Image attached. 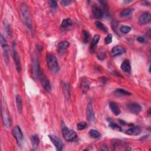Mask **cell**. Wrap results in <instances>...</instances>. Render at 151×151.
Here are the masks:
<instances>
[{
    "mask_svg": "<svg viewBox=\"0 0 151 151\" xmlns=\"http://www.w3.org/2000/svg\"><path fill=\"white\" fill-rule=\"evenodd\" d=\"M34 62L33 64V68L36 76L37 78L43 87L46 89L47 91L50 92L51 90V84L49 80L41 71L38 65V63L37 62V60H34Z\"/></svg>",
    "mask_w": 151,
    "mask_h": 151,
    "instance_id": "cell-1",
    "label": "cell"
},
{
    "mask_svg": "<svg viewBox=\"0 0 151 151\" xmlns=\"http://www.w3.org/2000/svg\"><path fill=\"white\" fill-rule=\"evenodd\" d=\"M20 14L21 19L24 23V24L30 30L32 29V18L31 14L28 7L25 3H22L20 7Z\"/></svg>",
    "mask_w": 151,
    "mask_h": 151,
    "instance_id": "cell-2",
    "label": "cell"
},
{
    "mask_svg": "<svg viewBox=\"0 0 151 151\" xmlns=\"http://www.w3.org/2000/svg\"><path fill=\"white\" fill-rule=\"evenodd\" d=\"M46 61L47 66L51 72L53 73H56L58 71L60 67L58 63V61L57 58L50 54L47 55L46 57Z\"/></svg>",
    "mask_w": 151,
    "mask_h": 151,
    "instance_id": "cell-3",
    "label": "cell"
},
{
    "mask_svg": "<svg viewBox=\"0 0 151 151\" xmlns=\"http://www.w3.org/2000/svg\"><path fill=\"white\" fill-rule=\"evenodd\" d=\"M62 133L65 139L67 142H71L77 138V134L74 130H70L63 122L62 125Z\"/></svg>",
    "mask_w": 151,
    "mask_h": 151,
    "instance_id": "cell-4",
    "label": "cell"
},
{
    "mask_svg": "<svg viewBox=\"0 0 151 151\" xmlns=\"http://www.w3.org/2000/svg\"><path fill=\"white\" fill-rule=\"evenodd\" d=\"M2 119L4 125L7 129L10 128L11 126V121L9 112L5 108H4L3 107H2Z\"/></svg>",
    "mask_w": 151,
    "mask_h": 151,
    "instance_id": "cell-5",
    "label": "cell"
},
{
    "mask_svg": "<svg viewBox=\"0 0 151 151\" xmlns=\"http://www.w3.org/2000/svg\"><path fill=\"white\" fill-rule=\"evenodd\" d=\"M127 107L130 113L135 115H138L142 111V107L138 103H135V102L129 103H128Z\"/></svg>",
    "mask_w": 151,
    "mask_h": 151,
    "instance_id": "cell-6",
    "label": "cell"
},
{
    "mask_svg": "<svg viewBox=\"0 0 151 151\" xmlns=\"http://www.w3.org/2000/svg\"><path fill=\"white\" fill-rule=\"evenodd\" d=\"M49 139H50L51 142L53 143V145L56 148L57 150L60 151L63 149L64 143L58 137H56V136H54V135H49Z\"/></svg>",
    "mask_w": 151,
    "mask_h": 151,
    "instance_id": "cell-7",
    "label": "cell"
},
{
    "mask_svg": "<svg viewBox=\"0 0 151 151\" xmlns=\"http://www.w3.org/2000/svg\"><path fill=\"white\" fill-rule=\"evenodd\" d=\"M12 58L14 59V61L16 64V66L17 68V70L18 71H20L21 70V62H20V59L19 55L16 49V47L14 46H12Z\"/></svg>",
    "mask_w": 151,
    "mask_h": 151,
    "instance_id": "cell-8",
    "label": "cell"
},
{
    "mask_svg": "<svg viewBox=\"0 0 151 151\" xmlns=\"http://www.w3.org/2000/svg\"><path fill=\"white\" fill-rule=\"evenodd\" d=\"M0 41H1V46L4 51V57L6 62L8 61V46L7 42L6 39L4 37L3 34H1V37H0Z\"/></svg>",
    "mask_w": 151,
    "mask_h": 151,
    "instance_id": "cell-9",
    "label": "cell"
},
{
    "mask_svg": "<svg viewBox=\"0 0 151 151\" xmlns=\"http://www.w3.org/2000/svg\"><path fill=\"white\" fill-rule=\"evenodd\" d=\"M86 115L88 121L90 122H93L95 119V114L93 111V106L91 103H89L87 105L86 109Z\"/></svg>",
    "mask_w": 151,
    "mask_h": 151,
    "instance_id": "cell-10",
    "label": "cell"
},
{
    "mask_svg": "<svg viewBox=\"0 0 151 151\" xmlns=\"http://www.w3.org/2000/svg\"><path fill=\"white\" fill-rule=\"evenodd\" d=\"M13 135H14V138H16V139L17 140L18 143L22 141V139L23 138V135L22 130L20 126H15V128H14V130H13Z\"/></svg>",
    "mask_w": 151,
    "mask_h": 151,
    "instance_id": "cell-11",
    "label": "cell"
},
{
    "mask_svg": "<svg viewBox=\"0 0 151 151\" xmlns=\"http://www.w3.org/2000/svg\"><path fill=\"white\" fill-rule=\"evenodd\" d=\"M151 19L150 14L149 12H143L139 17V22L141 24L144 25L150 22Z\"/></svg>",
    "mask_w": 151,
    "mask_h": 151,
    "instance_id": "cell-12",
    "label": "cell"
},
{
    "mask_svg": "<svg viewBox=\"0 0 151 151\" xmlns=\"http://www.w3.org/2000/svg\"><path fill=\"white\" fill-rule=\"evenodd\" d=\"M126 51L125 49L121 46H119V45H117V46H115L111 50V54L113 56H120L124 53H125Z\"/></svg>",
    "mask_w": 151,
    "mask_h": 151,
    "instance_id": "cell-13",
    "label": "cell"
},
{
    "mask_svg": "<svg viewBox=\"0 0 151 151\" xmlns=\"http://www.w3.org/2000/svg\"><path fill=\"white\" fill-rule=\"evenodd\" d=\"M92 12H93L94 17L97 20L101 19L103 16V11L96 4H95L93 5Z\"/></svg>",
    "mask_w": 151,
    "mask_h": 151,
    "instance_id": "cell-14",
    "label": "cell"
},
{
    "mask_svg": "<svg viewBox=\"0 0 151 151\" xmlns=\"http://www.w3.org/2000/svg\"><path fill=\"white\" fill-rule=\"evenodd\" d=\"M70 46V43L68 41H63L60 43L57 46V51L60 54L64 53Z\"/></svg>",
    "mask_w": 151,
    "mask_h": 151,
    "instance_id": "cell-15",
    "label": "cell"
},
{
    "mask_svg": "<svg viewBox=\"0 0 151 151\" xmlns=\"http://www.w3.org/2000/svg\"><path fill=\"white\" fill-rule=\"evenodd\" d=\"M142 131V129L140 126H133L129 129H128V130H126L125 131L126 134L129 135H133V136H135V135H138L139 134L141 133Z\"/></svg>",
    "mask_w": 151,
    "mask_h": 151,
    "instance_id": "cell-16",
    "label": "cell"
},
{
    "mask_svg": "<svg viewBox=\"0 0 151 151\" xmlns=\"http://www.w3.org/2000/svg\"><path fill=\"white\" fill-rule=\"evenodd\" d=\"M73 23L70 19H66L63 20L61 26H60V29L62 31L65 32L71 26H72Z\"/></svg>",
    "mask_w": 151,
    "mask_h": 151,
    "instance_id": "cell-17",
    "label": "cell"
},
{
    "mask_svg": "<svg viewBox=\"0 0 151 151\" xmlns=\"http://www.w3.org/2000/svg\"><path fill=\"white\" fill-rule=\"evenodd\" d=\"M121 69L126 73L130 74L131 72V66L129 60H125L121 65Z\"/></svg>",
    "mask_w": 151,
    "mask_h": 151,
    "instance_id": "cell-18",
    "label": "cell"
},
{
    "mask_svg": "<svg viewBox=\"0 0 151 151\" xmlns=\"http://www.w3.org/2000/svg\"><path fill=\"white\" fill-rule=\"evenodd\" d=\"M109 107L111 111L115 116H119L120 113V110L118 106L113 102H111L109 103Z\"/></svg>",
    "mask_w": 151,
    "mask_h": 151,
    "instance_id": "cell-19",
    "label": "cell"
},
{
    "mask_svg": "<svg viewBox=\"0 0 151 151\" xmlns=\"http://www.w3.org/2000/svg\"><path fill=\"white\" fill-rule=\"evenodd\" d=\"M99 40H100V36L99 35H95L92 40L91 46H90V50L92 53L95 52V51L96 50L97 45Z\"/></svg>",
    "mask_w": 151,
    "mask_h": 151,
    "instance_id": "cell-20",
    "label": "cell"
},
{
    "mask_svg": "<svg viewBox=\"0 0 151 151\" xmlns=\"http://www.w3.org/2000/svg\"><path fill=\"white\" fill-rule=\"evenodd\" d=\"M90 87V83L86 79H83L81 81L80 87L83 93H86Z\"/></svg>",
    "mask_w": 151,
    "mask_h": 151,
    "instance_id": "cell-21",
    "label": "cell"
},
{
    "mask_svg": "<svg viewBox=\"0 0 151 151\" xmlns=\"http://www.w3.org/2000/svg\"><path fill=\"white\" fill-rule=\"evenodd\" d=\"M32 142L33 145V148L34 150H37L38 148L40 139L38 138V136L37 135H34L32 137Z\"/></svg>",
    "mask_w": 151,
    "mask_h": 151,
    "instance_id": "cell-22",
    "label": "cell"
},
{
    "mask_svg": "<svg viewBox=\"0 0 151 151\" xmlns=\"http://www.w3.org/2000/svg\"><path fill=\"white\" fill-rule=\"evenodd\" d=\"M134 8H128L124 10L121 12L120 13V16L121 17H128L133 14L134 11Z\"/></svg>",
    "mask_w": 151,
    "mask_h": 151,
    "instance_id": "cell-23",
    "label": "cell"
},
{
    "mask_svg": "<svg viewBox=\"0 0 151 151\" xmlns=\"http://www.w3.org/2000/svg\"><path fill=\"white\" fill-rule=\"evenodd\" d=\"M63 92H64L65 98L67 100H69L70 97V86L69 84L66 83H63Z\"/></svg>",
    "mask_w": 151,
    "mask_h": 151,
    "instance_id": "cell-24",
    "label": "cell"
},
{
    "mask_svg": "<svg viewBox=\"0 0 151 151\" xmlns=\"http://www.w3.org/2000/svg\"><path fill=\"white\" fill-rule=\"evenodd\" d=\"M115 94L116 96H130L132 95L131 93L126 91V90L123 89H117L115 92Z\"/></svg>",
    "mask_w": 151,
    "mask_h": 151,
    "instance_id": "cell-25",
    "label": "cell"
},
{
    "mask_svg": "<svg viewBox=\"0 0 151 151\" xmlns=\"http://www.w3.org/2000/svg\"><path fill=\"white\" fill-rule=\"evenodd\" d=\"M16 104H17V108L18 112L19 113H21L23 111V102L21 96L19 95H17L16 96Z\"/></svg>",
    "mask_w": 151,
    "mask_h": 151,
    "instance_id": "cell-26",
    "label": "cell"
},
{
    "mask_svg": "<svg viewBox=\"0 0 151 151\" xmlns=\"http://www.w3.org/2000/svg\"><path fill=\"white\" fill-rule=\"evenodd\" d=\"M89 135L92 138H95V139L100 138L101 137V136H102L101 133L99 131L95 130V129L90 130L89 131Z\"/></svg>",
    "mask_w": 151,
    "mask_h": 151,
    "instance_id": "cell-27",
    "label": "cell"
},
{
    "mask_svg": "<svg viewBox=\"0 0 151 151\" xmlns=\"http://www.w3.org/2000/svg\"><path fill=\"white\" fill-rule=\"evenodd\" d=\"M95 24H96V27H97L98 29L102 30V32H108V28H107L102 23H101L100 21H96Z\"/></svg>",
    "mask_w": 151,
    "mask_h": 151,
    "instance_id": "cell-28",
    "label": "cell"
},
{
    "mask_svg": "<svg viewBox=\"0 0 151 151\" xmlns=\"http://www.w3.org/2000/svg\"><path fill=\"white\" fill-rule=\"evenodd\" d=\"M90 35L89 34V33L87 31H86V30H83L82 32V40H83V42L84 44H86L88 43L89 38H90Z\"/></svg>",
    "mask_w": 151,
    "mask_h": 151,
    "instance_id": "cell-29",
    "label": "cell"
},
{
    "mask_svg": "<svg viewBox=\"0 0 151 151\" xmlns=\"http://www.w3.org/2000/svg\"><path fill=\"white\" fill-rule=\"evenodd\" d=\"M120 32L124 34H128L131 31V27L127 25H123L120 28Z\"/></svg>",
    "mask_w": 151,
    "mask_h": 151,
    "instance_id": "cell-30",
    "label": "cell"
},
{
    "mask_svg": "<svg viewBox=\"0 0 151 151\" xmlns=\"http://www.w3.org/2000/svg\"><path fill=\"white\" fill-rule=\"evenodd\" d=\"M109 126L112 129H114V130H117V131H122V128L119 126L118 125H117L116 124L113 122H109Z\"/></svg>",
    "mask_w": 151,
    "mask_h": 151,
    "instance_id": "cell-31",
    "label": "cell"
},
{
    "mask_svg": "<svg viewBox=\"0 0 151 151\" xmlns=\"http://www.w3.org/2000/svg\"><path fill=\"white\" fill-rule=\"evenodd\" d=\"M87 126V124L86 122H82L78 124L77 129L79 130H83L85 128H86Z\"/></svg>",
    "mask_w": 151,
    "mask_h": 151,
    "instance_id": "cell-32",
    "label": "cell"
},
{
    "mask_svg": "<svg viewBox=\"0 0 151 151\" xmlns=\"http://www.w3.org/2000/svg\"><path fill=\"white\" fill-rule=\"evenodd\" d=\"M97 57L99 60H104L106 59V53L104 52H103V51H99L97 53Z\"/></svg>",
    "mask_w": 151,
    "mask_h": 151,
    "instance_id": "cell-33",
    "label": "cell"
},
{
    "mask_svg": "<svg viewBox=\"0 0 151 151\" xmlns=\"http://www.w3.org/2000/svg\"><path fill=\"white\" fill-rule=\"evenodd\" d=\"M49 4L51 9L54 10L57 7V3L56 1H53V0H51V1H49Z\"/></svg>",
    "mask_w": 151,
    "mask_h": 151,
    "instance_id": "cell-34",
    "label": "cell"
},
{
    "mask_svg": "<svg viewBox=\"0 0 151 151\" xmlns=\"http://www.w3.org/2000/svg\"><path fill=\"white\" fill-rule=\"evenodd\" d=\"M112 41V34H109V35H108V36L106 37L105 38V43L106 44H111Z\"/></svg>",
    "mask_w": 151,
    "mask_h": 151,
    "instance_id": "cell-35",
    "label": "cell"
},
{
    "mask_svg": "<svg viewBox=\"0 0 151 151\" xmlns=\"http://www.w3.org/2000/svg\"><path fill=\"white\" fill-rule=\"evenodd\" d=\"M118 27H119V23L116 20L113 21H112V28L115 32H116V30H117Z\"/></svg>",
    "mask_w": 151,
    "mask_h": 151,
    "instance_id": "cell-36",
    "label": "cell"
},
{
    "mask_svg": "<svg viewBox=\"0 0 151 151\" xmlns=\"http://www.w3.org/2000/svg\"><path fill=\"white\" fill-rule=\"evenodd\" d=\"M61 4L65 7L66 6H69L71 3V1H69V0H64V1H61Z\"/></svg>",
    "mask_w": 151,
    "mask_h": 151,
    "instance_id": "cell-37",
    "label": "cell"
},
{
    "mask_svg": "<svg viewBox=\"0 0 151 151\" xmlns=\"http://www.w3.org/2000/svg\"><path fill=\"white\" fill-rule=\"evenodd\" d=\"M137 40H138V41H139V42L141 43H143L145 41V38H144L143 37H141V36L138 37L137 38Z\"/></svg>",
    "mask_w": 151,
    "mask_h": 151,
    "instance_id": "cell-38",
    "label": "cell"
}]
</instances>
